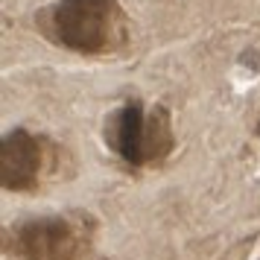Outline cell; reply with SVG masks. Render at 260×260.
Masks as SVG:
<instances>
[{"label":"cell","instance_id":"1","mask_svg":"<svg viewBox=\"0 0 260 260\" xmlns=\"http://www.w3.org/2000/svg\"><path fill=\"white\" fill-rule=\"evenodd\" d=\"M41 32L59 47L103 56L126 41V15L117 0H59L38 15Z\"/></svg>","mask_w":260,"mask_h":260},{"label":"cell","instance_id":"2","mask_svg":"<svg viewBox=\"0 0 260 260\" xmlns=\"http://www.w3.org/2000/svg\"><path fill=\"white\" fill-rule=\"evenodd\" d=\"M103 138H106L108 149L132 170L161 164L176 146L170 111L164 106L146 108L138 96L126 100L120 108L108 114Z\"/></svg>","mask_w":260,"mask_h":260},{"label":"cell","instance_id":"3","mask_svg":"<svg viewBox=\"0 0 260 260\" xmlns=\"http://www.w3.org/2000/svg\"><path fill=\"white\" fill-rule=\"evenodd\" d=\"M94 237L85 213L32 216L6 231V251L15 260H82Z\"/></svg>","mask_w":260,"mask_h":260},{"label":"cell","instance_id":"4","mask_svg":"<svg viewBox=\"0 0 260 260\" xmlns=\"http://www.w3.org/2000/svg\"><path fill=\"white\" fill-rule=\"evenodd\" d=\"M56 146L26 129H12L0 143V181L12 193H36L53 167Z\"/></svg>","mask_w":260,"mask_h":260},{"label":"cell","instance_id":"5","mask_svg":"<svg viewBox=\"0 0 260 260\" xmlns=\"http://www.w3.org/2000/svg\"><path fill=\"white\" fill-rule=\"evenodd\" d=\"M257 138H260V123H257Z\"/></svg>","mask_w":260,"mask_h":260}]
</instances>
